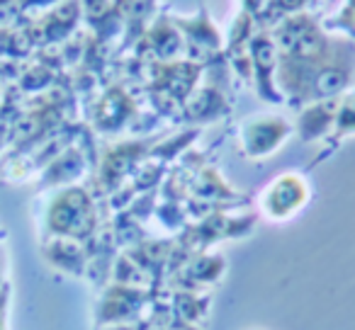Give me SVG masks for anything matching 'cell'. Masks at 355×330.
Masks as SVG:
<instances>
[{
    "mask_svg": "<svg viewBox=\"0 0 355 330\" xmlns=\"http://www.w3.org/2000/svg\"><path fill=\"white\" fill-rule=\"evenodd\" d=\"M275 39L287 54H300V56H309L316 54L319 46L324 44V37H321L319 27L314 25L309 15H297V17H287L275 32Z\"/></svg>",
    "mask_w": 355,
    "mask_h": 330,
    "instance_id": "1",
    "label": "cell"
},
{
    "mask_svg": "<svg viewBox=\"0 0 355 330\" xmlns=\"http://www.w3.org/2000/svg\"><path fill=\"white\" fill-rule=\"evenodd\" d=\"M22 10L17 0H0V30H10L20 20Z\"/></svg>",
    "mask_w": 355,
    "mask_h": 330,
    "instance_id": "2",
    "label": "cell"
},
{
    "mask_svg": "<svg viewBox=\"0 0 355 330\" xmlns=\"http://www.w3.org/2000/svg\"><path fill=\"white\" fill-rule=\"evenodd\" d=\"M329 27H343V30H348L355 37V0H343L340 15L334 22H329Z\"/></svg>",
    "mask_w": 355,
    "mask_h": 330,
    "instance_id": "3",
    "label": "cell"
},
{
    "mask_svg": "<svg viewBox=\"0 0 355 330\" xmlns=\"http://www.w3.org/2000/svg\"><path fill=\"white\" fill-rule=\"evenodd\" d=\"M270 6H275L282 12H295L302 6H306V0H270Z\"/></svg>",
    "mask_w": 355,
    "mask_h": 330,
    "instance_id": "4",
    "label": "cell"
},
{
    "mask_svg": "<svg viewBox=\"0 0 355 330\" xmlns=\"http://www.w3.org/2000/svg\"><path fill=\"white\" fill-rule=\"evenodd\" d=\"M61 0H17V6H20L22 12L32 10V8H46V6H56Z\"/></svg>",
    "mask_w": 355,
    "mask_h": 330,
    "instance_id": "5",
    "label": "cell"
}]
</instances>
